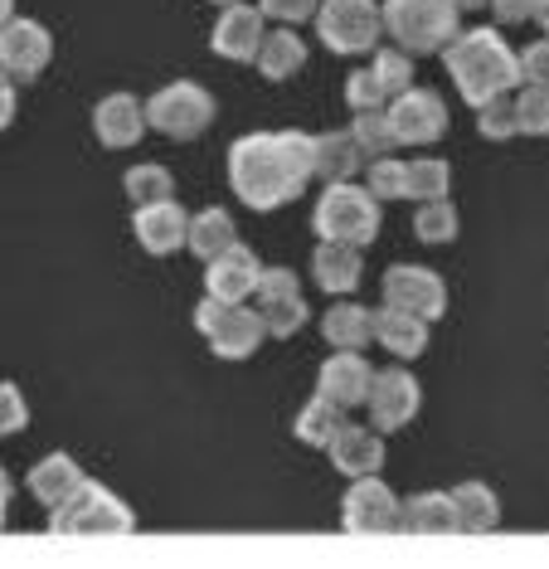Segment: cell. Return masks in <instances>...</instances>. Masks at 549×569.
<instances>
[{
  "label": "cell",
  "mask_w": 549,
  "mask_h": 569,
  "mask_svg": "<svg viewBox=\"0 0 549 569\" xmlns=\"http://www.w3.org/2000/svg\"><path fill=\"white\" fill-rule=\"evenodd\" d=\"M122 186H127V200H132V204H151V200H171L176 196L171 171H166V166H156V161L132 166V171L122 176Z\"/></svg>",
  "instance_id": "cell-32"
},
{
  "label": "cell",
  "mask_w": 549,
  "mask_h": 569,
  "mask_svg": "<svg viewBox=\"0 0 549 569\" xmlns=\"http://www.w3.org/2000/svg\"><path fill=\"white\" fill-rule=\"evenodd\" d=\"M442 59H448V79L457 83L462 102H472V108H481V102H491V98H501V93H511V88H520V59H516V49L506 44L501 30H491V24L457 34V40L442 49Z\"/></svg>",
  "instance_id": "cell-2"
},
{
  "label": "cell",
  "mask_w": 549,
  "mask_h": 569,
  "mask_svg": "<svg viewBox=\"0 0 549 569\" xmlns=\"http://www.w3.org/2000/svg\"><path fill=\"white\" fill-rule=\"evenodd\" d=\"M516 127L526 137H549V88L520 83V93H516Z\"/></svg>",
  "instance_id": "cell-36"
},
{
  "label": "cell",
  "mask_w": 549,
  "mask_h": 569,
  "mask_svg": "<svg viewBox=\"0 0 549 569\" xmlns=\"http://www.w3.org/2000/svg\"><path fill=\"white\" fill-rule=\"evenodd\" d=\"M365 190H370L375 200H403V190H409V161L375 157L370 176H365Z\"/></svg>",
  "instance_id": "cell-35"
},
{
  "label": "cell",
  "mask_w": 549,
  "mask_h": 569,
  "mask_svg": "<svg viewBox=\"0 0 549 569\" xmlns=\"http://www.w3.org/2000/svg\"><path fill=\"white\" fill-rule=\"evenodd\" d=\"M457 501V521H462V536H491L501 526V501L487 482H457L452 487Z\"/></svg>",
  "instance_id": "cell-27"
},
{
  "label": "cell",
  "mask_w": 549,
  "mask_h": 569,
  "mask_svg": "<svg viewBox=\"0 0 549 569\" xmlns=\"http://www.w3.org/2000/svg\"><path fill=\"white\" fill-rule=\"evenodd\" d=\"M413 234L423 239V243H452L457 239V210H452V200L442 196V200H423V204H418Z\"/></svg>",
  "instance_id": "cell-33"
},
{
  "label": "cell",
  "mask_w": 549,
  "mask_h": 569,
  "mask_svg": "<svg viewBox=\"0 0 549 569\" xmlns=\"http://www.w3.org/2000/svg\"><path fill=\"white\" fill-rule=\"evenodd\" d=\"M452 186V166L438 161V157H418L409 161V190H403V200H442Z\"/></svg>",
  "instance_id": "cell-31"
},
{
  "label": "cell",
  "mask_w": 549,
  "mask_h": 569,
  "mask_svg": "<svg viewBox=\"0 0 549 569\" xmlns=\"http://www.w3.org/2000/svg\"><path fill=\"white\" fill-rule=\"evenodd\" d=\"M258 73L263 79H272V83H287L292 73H302L307 69V40L297 30H272V34H263V49H258Z\"/></svg>",
  "instance_id": "cell-25"
},
{
  "label": "cell",
  "mask_w": 549,
  "mask_h": 569,
  "mask_svg": "<svg viewBox=\"0 0 549 569\" xmlns=\"http://www.w3.org/2000/svg\"><path fill=\"white\" fill-rule=\"evenodd\" d=\"M399 530H409V536H462L452 491H418V497L399 501Z\"/></svg>",
  "instance_id": "cell-20"
},
{
  "label": "cell",
  "mask_w": 549,
  "mask_h": 569,
  "mask_svg": "<svg viewBox=\"0 0 549 569\" xmlns=\"http://www.w3.org/2000/svg\"><path fill=\"white\" fill-rule=\"evenodd\" d=\"M49 530L54 536H132L137 516L117 491H108L102 482H83L63 507L49 511Z\"/></svg>",
  "instance_id": "cell-4"
},
{
  "label": "cell",
  "mask_w": 549,
  "mask_h": 569,
  "mask_svg": "<svg viewBox=\"0 0 549 569\" xmlns=\"http://www.w3.org/2000/svg\"><path fill=\"white\" fill-rule=\"evenodd\" d=\"M311 157H317V137L307 132H248L229 147V186L248 210L268 214L307 190Z\"/></svg>",
  "instance_id": "cell-1"
},
{
  "label": "cell",
  "mask_w": 549,
  "mask_h": 569,
  "mask_svg": "<svg viewBox=\"0 0 549 569\" xmlns=\"http://www.w3.org/2000/svg\"><path fill=\"white\" fill-rule=\"evenodd\" d=\"M214 6H233V0H214Z\"/></svg>",
  "instance_id": "cell-51"
},
{
  "label": "cell",
  "mask_w": 549,
  "mask_h": 569,
  "mask_svg": "<svg viewBox=\"0 0 549 569\" xmlns=\"http://www.w3.org/2000/svg\"><path fill=\"white\" fill-rule=\"evenodd\" d=\"M321 336L331 351H365V346L375 341V307L336 302L331 312L321 317Z\"/></svg>",
  "instance_id": "cell-23"
},
{
  "label": "cell",
  "mask_w": 549,
  "mask_h": 569,
  "mask_svg": "<svg viewBox=\"0 0 549 569\" xmlns=\"http://www.w3.org/2000/svg\"><path fill=\"white\" fill-rule=\"evenodd\" d=\"M10 491H16V487H10V477H6V468H0V507H10Z\"/></svg>",
  "instance_id": "cell-47"
},
{
  "label": "cell",
  "mask_w": 549,
  "mask_h": 569,
  "mask_svg": "<svg viewBox=\"0 0 549 569\" xmlns=\"http://www.w3.org/2000/svg\"><path fill=\"white\" fill-rule=\"evenodd\" d=\"M263 10L258 6H224V16L214 20V34H209V49H214L219 59H229V63H253L258 59V49H263Z\"/></svg>",
  "instance_id": "cell-14"
},
{
  "label": "cell",
  "mask_w": 549,
  "mask_h": 569,
  "mask_svg": "<svg viewBox=\"0 0 549 569\" xmlns=\"http://www.w3.org/2000/svg\"><path fill=\"white\" fill-rule=\"evenodd\" d=\"M147 127L166 132L171 141H194L200 132L214 127V93L190 79H176L166 88H156L147 102Z\"/></svg>",
  "instance_id": "cell-7"
},
{
  "label": "cell",
  "mask_w": 549,
  "mask_h": 569,
  "mask_svg": "<svg viewBox=\"0 0 549 569\" xmlns=\"http://www.w3.org/2000/svg\"><path fill=\"white\" fill-rule=\"evenodd\" d=\"M418 405H423V390H418L413 370L403 366H389V370H375V385L365 395V409H370V423L379 433H395L403 423H413Z\"/></svg>",
  "instance_id": "cell-11"
},
{
  "label": "cell",
  "mask_w": 549,
  "mask_h": 569,
  "mask_svg": "<svg viewBox=\"0 0 549 569\" xmlns=\"http://www.w3.org/2000/svg\"><path fill=\"white\" fill-rule=\"evenodd\" d=\"M49 59H54V34L39 20L16 16L0 30V69H6L10 79H39V73L49 69Z\"/></svg>",
  "instance_id": "cell-13"
},
{
  "label": "cell",
  "mask_w": 549,
  "mask_h": 569,
  "mask_svg": "<svg viewBox=\"0 0 549 569\" xmlns=\"http://www.w3.org/2000/svg\"><path fill=\"white\" fill-rule=\"evenodd\" d=\"M132 234H137V243H141V249H147L151 258H166V253L186 249L190 214L180 210L176 200H151V204H137V214H132Z\"/></svg>",
  "instance_id": "cell-17"
},
{
  "label": "cell",
  "mask_w": 549,
  "mask_h": 569,
  "mask_svg": "<svg viewBox=\"0 0 549 569\" xmlns=\"http://www.w3.org/2000/svg\"><path fill=\"white\" fill-rule=\"evenodd\" d=\"M370 69H375V79L385 83L389 98H399V93H409L413 88V59L403 54V49H379Z\"/></svg>",
  "instance_id": "cell-38"
},
{
  "label": "cell",
  "mask_w": 549,
  "mask_h": 569,
  "mask_svg": "<svg viewBox=\"0 0 549 569\" xmlns=\"http://www.w3.org/2000/svg\"><path fill=\"white\" fill-rule=\"evenodd\" d=\"M370 385H375V366L360 351H336V356H326L317 370V395H326L341 409H360Z\"/></svg>",
  "instance_id": "cell-16"
},
{
  "label": "cell",
  "mask_w": 549,
  "mask_h": 569,
  "mask_svg": "<svg viewBox=\"0 0 549 569\" xmlns=\"http://www.w3.org/2000/svg\"><path fill=\"white\" fill-rule=\"evenodd\" d=\"M385 83L375 79V69H356L346 79V102H350V112H375V108H385Z\"/></svg>",
  "instance_id": "cell-39"
},
{
  "label": "cell",
  "mask_w": 549,
  "mask_h": 569,
  "mask_svg": "<svg viewBox=\"0 0 549 569\" xmlns=\"http://www.w3.org/2000/svg\"><path fill=\"white\" fill-rule=\"evenodd\" d=\"M389 127H395V141L399 147H428L448 132V102H442L433 88H409V93L395 98L389 108Z\"/></svg>",
  "instance_id": "cell-12"
},
{
  "label": "cell",
  "mask_w": 549,
  "mask_h": 569,
  "mask_svg": "<svg viewBox=\"0 0 549 569\" xmlns=\"http://www.w3.org/2000/svg\"><path fill=\"white\" fill-rule=\"evenodd\" d=\"M258 273H263L258 253L248 249V243H229L224 253L204 263V297H219V302H248L253 288H258Z\"/></svg>",
  "instance_id": "cell-15"
},
{
  "label": "cell",
  "mask_w": 549,
  "mask_h": 569,
  "mask_svg": "<svg viewBox=\"0 0 549 569\" xmlns=\"http://www.w3.org/2000/svg\"><path fill=\"white\" fill-rule=\"evenodd\" d=\"M317 34L331 54H370L385 34V16H379L375 0H321Z\"/></svg>",
  "instance_id": "cell-8"
},
{
  "label": "cell",
  "mask_w": 549,
  "mask_h": 569,
  "mask_svg": "<svg viewBox=\"0 0 549 569\" xmlns=\"http://www.w3.org/2000/svg\"><path fill=\"white\" fill-rule=\"evenodd\" d=\"M229 243H239L233 239V214L229 210H219V204H209V210H200V214H190V234H186V249L194 253V258H219L229 249Z\"/></svg>",
  "instance_id": "cell-28"
},
{
  "label": "cell",
  "mask_w": 549,
  "mask_h": 569,
  "mask_svg": "<svg viewBox=\"0 0 549 569\" xmlns=\"http://www.w3.org/2000/svg\"><path fill=\"white\" fill-rule=\"evenodd\" d=\"M477 132L487 141H511L520 132V127H516V98L501 93V98L481 102V108H477Z\"/></svg>",
  "instance_id": "cell-37"
},
{
  "label": "cell",
  "mask_w": 549,
  "mask_h": 569,
  "mask_svg": "<svg viewBox=\"0 0 549 569\" xmlns=\"http://www.w3.org/2000/svg\"><path fill=\"white\" fill-rule=\"evenodd\" d=\"M535 20L545 24V34H549V0H540V10H535Z\"/></svg>",
  "instance_id": "cell-49"
},
{
  "label": "cell",
  "mask_w": 549,
  "mask_h": 569,
  "mask_svg": "<svg viewBox=\"0 0 549 569\" xmlns=\"http://www.w3.org/2000/svg\"><path fill=\"white\" fill-rule=\"evenodd\" d=\"M379 292H385V307H399V312H413L423 321H438L448 312V282H442L433 268H418V263L389 268Z\"/></svg>",
  "instance_id": "cell-9"
},
{
  "label": "cell",
  "mask_w": 549,
  "mask_h": 569,
  "mask_svg": "<svg viewBox=\"0 0 549 569\" xmlns=\"http://www.w3.org/2000/svg\"><path fill=\"white\" fill-rule=\"evenodd\" d=\"M311 229H317L321 239L356 243V249H365V243L379 239V200L365 186L336 180V186L321 190L317 214H311Z\"/></svg>",
  "instance_id": "cell-5"
},
{
  "label": "cell",
  "mask_w": 549,
  "mask_h": 569,
  "mask_svg": "<svg viewBox=\"0 0 549 569\" xmlns=\"http://www.w3.org/2000/svg\"><path fill=\"white\" fill-rule=\"evenodd\" d=\"M311 273H317V288L336 292V297L356 292V288H360V273H365L360 249H356V243L321 239V243H317V253H311Z\"/></svg>",
  "instance_id": "cell-21"
},
{
  "label": "cell",
  "mask_w": 549,
  "mask_h": 569,
  "mask_svg": "<svg viewBox=\"0 0 549 569\" xmlns=\"http://www.w3.org/2000/svg\"><path fill=\"white\" fill-rule=\"evenodd\" d=\"M93 132L108 151L137 147L141 132H147V102H137L132 93H108L93 108Z\"/></svg>",
  "instance_id": "cell-19"
},
{
  "label": "cell",
  "mask_w": 549,
  "mask_h": 569,
  "mask_svg": "<svg viewBox=\"0 0 549 569\" xmlns=\"http://www.w3.org/2000/svg\"><path fill=\"white\" fill-rule=\"evenodd\" d=\"M83 482H88V477H83V468H78L69 452H49V458H39L30 468V491L44 501L49 511L63 507V501H69Z\"/></svg>",
  "instance_id": "cell-24"
},
{
  "label": "cell",
  "mask_w": 549,
  "mask_h": 569,
  "mask_svg": "<svg viewBox=\"0 0 549 569\" xmlns=\"http://www.w3.org/2000/svg\"><path fill=\"white\" fill-rule=\"evenodd\" d=\"M317 6H321V0H258V10L272 16V20H282V24L311 20V16H317Z\"/></svg>",
  "instance_id": "cell-43"
},
{
  "label": "cell",
  "mask_w": 549,
  "mask_h": 569,
  "mask_svg": "<svg viewBox=\"0 0 549 569\" xmlns=\"http://www.w3.org/2000/svg\"><path fill=\"white\" fill-rule=\"evenodd\" d=\"M16 122V83H10V73L0 69V132Z\"/></svg>",
  "instance_id": "cell-45"
},
{
  "label": "cell",
  "mask_w": 549,
  "mask_h": 569,
  "mask_svg": "<svg viewBox=\"0 0 549 569\" xmlns=\"http://www.w3.org/2000/svg\"><path fill=\"white\" fill-rule=\"evenodd\" d=\"M326 452H331V468L346 472V477H370V472L385 468V438H379L375 423L365 429V423L346 419L331 443H326Z\"/></svg>",
  "instance_id": "cell-18"
},
{
  "label": "cell",
  "mask_w": 549,
  "mask_h": 569,
  "mask_svg": "<svg viewBox=\"0 0 549 569\" xmlns=\"http://www.w3.org/2000/svg\"><path fill=\"white\" fill-rule=\"evenodd\" d=\"M341 423H346V409L341 405H331L326 395H311L307 405H302V413H297L292 433H297V443H307V448H326Z\"/></svg>",
  "instance_id": "cell-29"
},
{
  "label": "cell",
  "mask_w": 549,
  "mask_h": 569,
  "mask_svg": "<svg viewBox=\"0 0 549 569\" xmlns=\"http://www.w3.org/2000/svg\"><path fill=\"white\" fill-rule=\"evenodd\" d=\"M194 331L209 341V351L219 360H248L263 346V312L258 307H243V302H219V297H204L194 307Z\"/></svg>",
  "instance_id": "cell-6"
},
{
  "label": "cell",
  "mask_w": 549,
  "mask_h": 569,
  "mask_svg": "<svg viewBox=\"0 0 549 569\" xmlns=\"http://www.w3.org/2000/svg\"><path fill=\"white\" fill-rule=\"evenodd\" d=\"M258 312H263V327L268 336H278V341H287V336H297L307 327V297L302 292H292V297H263L258 302Z\"/></svg>",
  "instance_id": "cell-30"
},
{
  "label": "cell",
  "mask_w": 549,
  "mask_h": 569,
  "mask_svg": "<svg viewBox=\"0 0 549 569\" xmlns=\"http://www.w3.org/2000/svg\"><path fill=\"white\" fill-rule=\"evenodd\" d=\"M375 341L395 360H413L428 351V321L399 307H375Z\"/></svg>",
  "instance_id": "cell-22"
},
{
  "label": "cell",
  "mask_w": 549,
  "mask_h": 569,
  "mask_svg": "<svg viewBox=\"0 0 549 569\" xmlns=\"http://www.w3.org/2000/svg\"><path fill=\"white\" fill-rule=\"evenodd\" d=\"M350 137L360 141L365 157H389L395 151V127H389V112L375 108V112H356V122H350Z\"/></svg>",
  "instance_id": "cell-34"
},
{
  "label": "cell",
  "mask_w": 549,
  "mask_h": 569,
  "mask_svg": "<svg viewBox=\"0 0 549 569\" xmlns=\"http://www.w3.org/2000/svg\"><path fill=\"white\" fill-rule=\"evenodd\" d=\"M292 292H302V278H297L292 268H263V273H258V288H253L258 302H263V297H292Z\"/></svg>",
  "instance_id": "cell-42"
},
{
  "label": "cell",
  "mask_w": 549,
  "mask_h": 569,
  "mask_svg": "<svg viewBox=\"0 0 549 569\" xmlns=\"http://www.w3.org/2000/svg\"><path fill=\"white\" fill-rule=\"evenodd\" d=\"M452 6H457V10H487L491 0H452Z\"/></svg>",
  "instance_id": "cell-48"
},
{
  "label": "cell",
  "mask_w": 549,
  "mask_h": 569,
  "mask_svg": "<svg viewBox=\"0 0 549 569\" xmlns=\"http://www.w3.org/2000/svg\"><path fill=\"white\" fill-rule=\"evenodd\" d=\"M365 161H370V157H365L360 141L350 132H321L317 137V157H311V176H321L326 186H336V180L356 176Z\"/></svg>",
  "instance_id": "cell-26"
},
{
  "label": "cell",
  "mask_w": 549,
  "mask_h": 569,
  "mask_svg": "<svg viewBox=\"0 0 549 569\" xmlns=\"http://www.w3.org/2000/svg\"><path fill=\"white\" fill-rule=\"evenodd\" d=\"M24 423H30V405H24L20 385L0 380V438H6V433H20Z\"/></svg>",
  "instance_id": "cell-40"
},
{
  "label": "cell",
  "mask_w": 549,
  "mask_h": 569,
  "mask_svg": "<svg viewBox=\"0 0 549 569\" xmlns=\"http://www.w3.org/2000/svg\"><path fill=\"white\" fill-rule=\"evenodd\" d=\"M6 521H10V507H0V530H6Z\"/></svg>",
  "instance_id": "cell-50"
},
{
  "label": "cell",
  "mask_w": 549,
  "mask_h": 569,
  "mask_svg": "<svg viewBox=\"0 0 549 569\" xmlns=\"http://www.w3.org/2000/svg\"><path fill=\"white\" fill-rule=\"evenodd\" d=\"M379 16H385V30L395 34L403 54H433V49H448L462 34L457 30L462 10L452 0H385Z\"/></svg>",
  "instance_id": "cell-3"
},
{
  "label": "cell",
  "mask_w": 549,
  "mask_h": 569,
  "mask_svg": "<svg viewBox=\"0 0 549 569\" xmlns=\"http://www.w3.org/2000/svg\"><path fill=\"white\" fill-rule=\"evenodd\" d=\"M10 20H16V0H0V30H6Z\"/></svg>",
  "instance_id": "cell-46"
},
{
  "label": "cell",
  "mask_w": 549,
  "mask_h": 569,
  "mask_svg": "<svg viewBox=\"0 0 549 569\" xmlns=\"http://www.w3.org/2000/svg\"><path fill=\"white\" fill-rule=\"evenodd\" d=\"M491 10H496L501 24H526V20H535L540 0H491Z\"/></svg>",
  "instance_id": "cell-44"
},
{
  "label": "cell",
  "mask_w": 549,
  "mask_h": 569,
  "mask_svg": "<svg viewBox=\"0 0 549 569\" xmlns=\"http://www.w3.org/2000/svg\"><path fill=\"white\" fill-rule=\"evenodd\" d=\"M341 526L350 536H389V530H399V501L379 482V472L350 477V491L341 501Z\"/></svg>",
  "instance_id": "cell-10"
},
{
  "label": "cell",
  "mask_w": 549,
  "mask_h": 569,
  "mask_svg": "<svg viewBox=\"0 0 549 569\" xmlns=\"http://www.w3.org/2000/svg\"><path fill=\"white\" fill-rule=\"evenodd\" d=\"M520 83H535V88H549V34L535 40L530 49H520Z\"/></svg>",
  "instance_id": "cell-41"
}]
</instances>
